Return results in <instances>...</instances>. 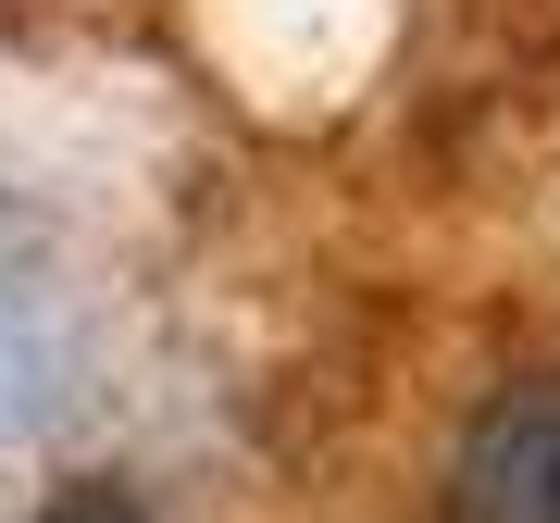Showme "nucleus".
Returning <instances> with one entry per match:
<instances>
[{
	"label": "nucleus",
	"mask_w": 560,
	"mask_h": 523,
	"mask_svg": "<svg viewBox=\"0 0 560 523\" xmlns=\"http://www.w3.org/2000/svg\"><path fill=\"white\" fill-rule=\"evenodd\" d=\"M448 523H560V374L511 386V399L460 437Z\"/></svg>",
	"instance_id": "1"
},
{
	"label": "nucleus",
	"mask_w": 560,
	"mask_h": 523,
	"mask_svg": "<svg viewBox=\"0 0 560 523\" xmlns=\"http://www.w3.org/2000/svg\"><path fill=\"white\" fill-rule=\"evenodd\" d=\"M50 523H138V511H125V499H62Z\"/></svg>",
	"instance_id": "2"
}]
</instances>
